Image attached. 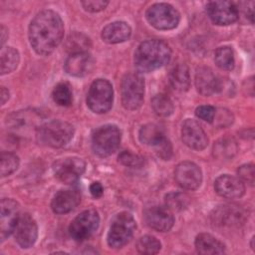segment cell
<instances>
[{"label": "cell", "instance_id": "1", "mask_svg": "<svg viewBox=\"0 0 255 255\" xmlns=\"http://www.w3.org/2000/svg\"><path fill=\"white\" fill-rule=\"evenodd\" d=\"M63 35V21L60 15L53 10L39 12L29 26L30 44L39 55L51 54L61 43Z\"/></svg>", "mask_w": 255, "mask_h": 255}, {"label": "cell", "instance_id": "2", "mask_svg": "<svg viewBox=\"0 0 255 255\" xmlns=\"http://www.w3.org/2000/svg\"><path fill=\"white\" fill-rule=\"evenodd\" d=\"M171 57L169 46L161 40L149 39L139 44L134 52V66L139 72L148 73L166 65Z\"/></svg>", "mask_w": 255, "mask_h": 255}, {"label": "cell", "instance_id": "3", "mask_svg": "<svg viewBox=\"0 0 255 255\" xmlns=\"http://www.w3.org/2000/svg\"><path fill=\"white\" fill-rule=\"evenodd\" d=\"M74 127L64 121L55 120L40 125L36 130V137L41 144L51 147L66 145L74 135Z\"/></svg>", "mask_w": 255, "mask_h": 255}, {"label": "cell", "instance_id": "4", "mask_svg": "<svg viewBox=\"0 0 255 255\" xmlns=\"http://www.w3.org/2000/svg\"><path fill=\"white\" fill-rule=\"evenodd\" d=\"M136 228L132 215L128 212H120L117 214L110 226L108 233V244L112 248H122L131 239Z\"/></svg>", "mask_w": 255, "mask_h": 255}, {"label": "cell", "instance_id": "5", "mask_svg": "<svg viewBox=\"0 0 255 255\" xmlns=\"http://www.w3.org/2000/svg\"><path fill=\"white\" fill-rule=\"evenodd\" d=\"M122 133L117 126L105 125L94 130L92 135V147L94 152L107 157L114 153L121 143Z\"/></svg>", "mask_w": 255, "mask_h": 255}, {"label": "cell", "instance_id": "6", "mask_svg": "<svg viewBox=\"0 0 255 255\" xmlns=\"http://www.w3.org/2000/svg\"><path fill=\"white\" fill-rule=\"evenodd\" d=\"M114 91L112 84L105 79H98L90 87L87 96L89 109L96 114H104L113 106Z\"/></svg>", "mask_w": 255, "mask_h": 255}, {"label": "cell", "instance_id": "7", "mask_svg": "<svg viewBox=\"0 0 255 255\" xmlns=\"http://www.w3.org/2000/svg\"><path fill=\"white\" fill-rule=\"evenodd\" d=\"M122 104L127 110H136L143 102L144 81L137 73H128L123 80L121 85Z\"/></svg>", "mask_w": 255, "mask_h": 255}, {"label": "cell", "instance_id": "8", "mask_svg": "<svg viewBox=\"0 0 255 255\" xmlns=\"http://www.w3.org/2000/svg\"><path fill=\"white\" fill-rule=\"evenodd\" d=\"M148 23L158 30L174 29L180 20L178 11L167 3H155L145 12Z\"/></svg>", "mask_w": 255, "mask_h": 255}, {"label": "cell", "instance_id": "9", "mask_svg": "<svg viewBox=\"0 0 255 255\" xmlns=\"http://www.w3.org/2000/svg\"><path fill=\"white\" fill-rule=\"evenodd\" d=\"M100 217L95 209H87L81 212L70 224L69 233L76 241H84L91 237L98 229Z\"/></svg>", "mask_w": 255, "mask_h": 255}, {"label": "cell", "instance_id": "10", "mask_svg": "<svg viewBox=\"0 0 255 255\" xmlns=\"http://www.w3.org/2000/svg\"><path fill=\"white\" fill-rule=\"evenodd\" d=\"M56 177L66 184L76 183L86 169V163L79 157L59 159L53 166Z\"/></svg>", "mask_w": 255, "mask_h": 255}, {"label": "cell", "instance_id": "11", "mask_svg": "<svg viewBox=\"0 0 255 255\" xmlns=\"http://www.w3.org/2000/svg\"><path fill=\"white\" fill-rule=\"evenodd\" d=\"M206 12L211 21L220 26L233 24L239 18L237 6L231 1H211L206 4Z\"/></svg>", "mask_w": 255, "mask_h": 255}, {"label": "cell", "instance_id": "12", "mask_svg": "<svg viewBox=\"0 0 255 255\" xmlns=\"http://www.w3.org/2000/svg\"><path fill=\"white\" fill-rule=\"evenodd\" d=\"M174 178L179 186L187 190L197 189L202 181V173L198 165L191 161L178 163L174 170Z\"/></svg>", "mask_w": 255, "mask_h": 255}, {"label": "cell", "instance_id": "13", "mask_svg": "<svg viewBox=\"0 0 255 255\" xmlns=\"http://www.w3.org/2000/svg\"><path fill=\"white\" fill-rule=\"evenodd\" d=\"M16 242L22 248H30L37 239L38 227L34 218L28 214H21L14 228Z\"/></svg>", "mask_w": 255, "mask_h": 255}, {"label": "cell", "instance_id": "14", "mask_svg": "<svg viewBox=\"0 0 255 255\" xmlns=\"http://www.w3.org/2000/svg\"><path fill=\"white\" fill-rule=\"evenodd\" d=\"M183 142L190 148L201 150L207 146L208 138L201 126L192 119H187L181 128Z\"/></svg>", "mask_w": 255, "mask_h": 255}, {"label": "cell", "instance_id": "15", "mask_svg": "<svg viewBox=\"0 0 255 255\" xmlns=\"http://www.w3.org/2000/svg\"><path fill=\"white\" fill-rule=\"evenodd\" d=\"M40 116L34 111H18L7 117L6 124L16 134H26L33 128H37Z\"/></svg>", "mask_w": 255, "mask_h": 255}, {"label": "cell", "instance_id": "16", "mask_svg": "<svg viewBox=\"0 0 255 255\" xmlns=\"http://www.w3.org/2000/svg\"><path fill=\"white\" fill-rule=\"evenodd\" d=\"M19 216V204L13 199L3 198L1 200L0 215V236L2 241L14 232Z\"/></svg>", "mask_w": 255, "mask_h": 255}, {"label": "cell", "instance_id": "17", "mask_svg": "<svg viewBox=\"0 0 255 255\" xmlns=\"http://www.w3.org/2000/svg\"><path fill=\"white\" fill-rule=\"evenodd\" d=\"M145 223L156 231L165 232L171 229L174 218L169 209L161 206H151L143 211Z\"/></svg>", "mask_w": 255, "mask_h": 255}, {"label": "cell", "instance_id": "18", "mask_svg": "<svg viewBox=\"0 0 255 255\" xmlns=\"http://www.w3.org/2000/svg\"><path fill=\"white\" fill-rule=\"evenodd\" d=\"M214 188L217 194L228 199L239 198L245 192L243 181L229 174H223L217 177L214 182Z\"/></svg>", "mask_w": 255, "mask_h": 255}, {"label": "cell", "instance_id": "19", "mask_svg": "<svg viewBox=\"0 0 255 255\" xmlns=\"http://www.w3.org/2000/svg\"><path fill=\"white\" fill-rule=\"evenodd\" d=\"M94 59L87 52L71 54L65 63L66 72L74 77H84L92 72Z\"/></svg>", "mask_w": 255, "mask_h": 255}, {"label": "cell", "instance_id": "20", "mask_svg": "<svg viewBox=\"0 0 255 255\" xmlns=\"http://www.w3.org/2000/svg\"><path fill=\"white\" fill-rule=\"evenodd\" d=\"M213 222L220 226L239 225L244 220V213L240 206L235 204H224L218 206L212 214Z\"/></svg>", "mask_w": 255, "mask_h": 255}, {"label": "cell", "instance_id": "21", "mask_svg": "<svg viewBox=\"0 0 255 255\" xmlns=\"http://www.w3.org/2000/svg\"><path fill=\"white\" fill-rule=\"evenodd\" d=\"M81 201V194L76 189L60 190L51 202V208L56 214H65L75 209Z\"/></svg>", "mask_w": 255, "mask_h": 255}, {"label": "cell", "instance_id": "22", "mask_svg": "<svg viewBox=\"0 0 255 255\" xmlns=\"http://www.w3.org/2000/svg\"><path fill=\"white\" fill-rule=\"evenodd\" d=\"M219 80L210 68L201 67L196 71L195 87L201 95L211 96L218 93Z\"/></svg>", "mask_w": 255, "mask_h": 255}, {"label": "cell", "instance_id": "23", "mask_svg": "<svg viewBox=\"0 0 255 255\" xmlns=\"http://www.w3.org/2000/svg\"><path fill=\"white\" fill-rule=\"evenodd\" d=\"M131 34L129 25L126 22L117 21L107 25L102 31V39L109 44H118L127 41Z\"/></svg>", "mask_w": 255, "mask_h": 255}, {"label": "cell", "instance_id": "24", "mask_svg": "<svg viewBox=\"0 0 255 255\" xmlns=\"http://www.w3.org/2000/svg\"><path fill=\"white\" fill-rule=\"evenodd\" d=\"M195 248L200 254H222L225 245L208 233H200L195 238Z\"/></svg>", "mask_w": 255, "mask_h": 255}, {"label": "cell", "instance_id": "25", "mask_svg": "<svg viewBox=\"0 0 255 255\" xmlns=\"http://www.w3.org/2000/svg\"><path fill=\"white\" fill-rule=\"evenodd\" d=\"M169 82L172 88L179 92H185L190 87L189 70L185 64H177L169 74Z\"/></svg>", "mask_w": 255, "mask_h": 255}, {"label": "cell", "instance_id": "26", "mask_svg": "<svg viewBox=\"0 0 255 255\" xmlns=\"http://www.w3.org/2000/svg\"><path fill=\"white\" fill-rule=\"evenodd\" d=\"M20 61L19 53L16 49L12 47H6L1 49V55H0V72L1 75L9 74L13 72Z\"/></svg>", "mask_w": 255, "mask_h": 255}, {"label": "cell", "instance_id": "27", "mask_svg": "<svg viewBox=\"0 0 255 255\" xmlns=\"http://www.w3.org/2000/svg\"><path fill=\"white\" fill-rule=\"evenodd\" d=\"M138 137L142 143L146 145L155 146L165 136L163 134V131L158 126L154 124H147L140 128L138 132Z\"/></svg>", "mask_w": 255, "mask_h": 255}, {"label": "cell", "instance_id": "28", "mask_svg": "<svg viewBox=\"0 0 255 255\" xmlns=\"http://www.w3.org/2000/svg\"><path fill=\"white\" fill-rule=\"evenodd\" d=\"M237 152V143L232 137H222L214 143L213 153L219 159L232 158Z\"/></svg>", "mask_w": 255, "mask_h": 255}, {"label": "cell", "instance_id": "29", "mask_svg": "<svg viewBox=\"0 0 255 255\" xmlns=\"http://www.w3.org/2000/svg\"><path fill=\"white\" fill-rule=\"evenodd\" d=\"M151 108L159 117H168L174 110L172 101L163 94H157L151 99Z\"/></svg>", "mask_w": 255, "mask_h": 255}, {"label": "cell", "instance_id": "30", "mask_svg": "<svg viewBox=\"0 0 255 255\" xmlns=\"http://www.w3.org/2000/svg\"><path fill=\"white\" fill-rule=\"evenodd\" d=\"M91 46L90 39L82 33H73L71 34L66 42V49L71 54L86 52L87 49Z\"/></svg>", "mask_w": 255, "mask_h": 255}, {"label": "cell", "instance_id": "31", "mask_svg": "<svg viewBox=\"0 0 255 255\" xmlns=\"http://www.w3.org/2000/svg\"><path fill=\"white\" fill-rule=\"evenodd\" d=\"M190 202V198L183 192H169L165 195V206L172 211L184 210Z\"/></svg>", "mask_w": 255, "mask_h": 255}, {"label": "cell", "instance_id": "32", "mask_svg": "<svg viewBox=\"0 0 255 255\" xmlns=\"http://www.w3.org/2000/svg\"><path fill=\"white\" fill-rule=\"evenodd\" d=\"M215 63L222 70H232L235 64L233 50L228 46L219 47L215 52Z\"/></svg>", "mask_w": 255, "mask_h": 255}, {"label": "cell", "instance_id": "33", "mask_svg": "<svg viewBox=\"0 0 255 255\" xmlns=\"http://www.w3.org/2000/svg\"><path fill=\"white\" fill-rule=\"evenodd\" d=\"M52 97H53L54 102L57 105L62 106V107L70 106L73 101L72 91H71L69 85L66 83L58 84L52 92Z\"/></svg>", "mask_w": 255, "mask_h": 255}, {"label": "cell", "instance_id": "34", "mask_svg": "<svg viewBox=\"0 0 255 255\" xmlns=\"http://www.w3.org/2000/svg\"><path fill=\"white\" fill-rule=\"evenodd\" d=\"M161 248L160 242L153 236L144 235L136 243V249L142 254H156Z\"/></svg>", "mask_w": 255, "mask_h": 255}, {"label": "cell", "instance_id": "35", "mask_svg": "<svg viewBox=\"0 0 255 255\" xmlns=\"http://www.w3.org/2000/svg\"><path fill=\"white\" fill-rule=\"evenodd\" d=\"M19 166V158L10 151L1 152V175L7 176L13 173Z\"/></svg>", "mask_w": 255, "mask_h": 255}, {"label": "cell", "instance_id": "36", "mask_svg": "<svg viewBox=\"0 0 255 255\" xmlns=\"http://www.w3.org/2000/svg\"><path fill=\"white\" fill-rule=\"evenodd\" d=\"M119 162L129 167H139L143 164V158L140 155L124 150L119 154Z\"/></svg>", "mask_w": 255, "mask_h": 255}, {"label": "cell", "instance_id": "37", "mask_svg": "<svg viewBox=\"0 0 255 255\" xmlns=\"http://www.w3.org/2000/svg\"><path fill=\"white\" fill-rule=\"evenodd\" d=\"M153 147H154L157 155L164 160H168L172 155V145L166 137H164L162 140H160Z\"/></svg>", "mask_w": 255, "mask_h": 255}, {"label": "cell", "instance_id": "38", "mask_svg": "<svg viewBox=\"0 0 255 255\" xmlns=\"http://www.w3.org/2000/svg\"><path fill=\"white\" fill-rule=\"evenodd\" d=\"M213 122H215V124L218 127L225 128V127H228L229 125L232 124L233 116H232V114L228 110L220 109V110L215 112V116H214Z\"/></svg>", "mask_w": 255, "mask_h": 255}, {"label": "cell", "instance_id": "39", "mask_svg": "<svg viewBox=\"0 0 255 255\" xmlns=\"http://www.w3.org/2000/svg\"><path fill=\"white\" fill-rule=\"evenodd\" d=\"M238 178L253 185L254 183V165L252 163L243 164L238 168Z\"/></svg>", "mask_w": 255, "mask_h": 255}, {"label": "cell", "instance_id": "40", "mask_svg": "<svg viewBox=\"0 0 255 255\" xmlns=\"http://www.w3.org/2000/svg\"><path fill=\"white\" fill-rule=\"evenodd\" d=\"M215 108L212 107V106H199L198 108H196L195 110V115L203 120L204 122H207V123H213V120H214V116H215Z\"/></svg>", "mask_w": 255, "mask_h": 255}, {"label": "cell", "instance_id": "41", "mask_svg": "<svg viewBox=\"0 0 255 255\" xmlns=\"http://www.w3.org/2000/svg\"><path fill=\"white\" fill-rule=\"evenodd\" d=\"M81 4L83 5L84 9L89 12H99L104 10L108 6L109 2L104 0H87L82 1Z\"/></svg>", "mask_w": 255, "mask_h": 255}, {"label": "cell", "instance_id": "42", "mask_svg": "<svg viewBox=\"0 0 255 255\" xmlns=\"http://www.w3.org/2000/svg\"><path fill=\"white\" fill-rule=\"evenodd\" d=\"M239 6H241L242 10L244 11V14L246 15L247 18L250 19L251 23H253V16H254V2L249 1V2H240Z\"/></svg>", "mask_w": 255, "mask_h": 255}, {"label": "cell", "instance_id": "43", "mask_svg": "<svg viewBox=\"0 0 255 255\" xmlns=\"http://www.w3.org/2000/svg\"><path fill=\"white\" fill-rule=\"evenodd\" d=\"M90 191L92 193V195L96 198H99L103 195L104 193V188H103V185L99 182V181H96V182H93L90 186Z\"/></svg>", "mask_w": 255, "mask_h": 255}, {"label": "cell", "instance_id": "44", "mask_svg": "<svg viewBox=\"0 0 255 255\" xmlns=\"http://www.w3.org/2000/svg\"><path fill=\"white\" fill-rule=\"evenodd\" d=\"M0 98H1V105H4L9 99V91L5 87H1L0 89Z\"/></svg>", "mask_w": 255, "mask_h": 255}, {"label": "cell", "instance_id": "45", "mask_svg": "<svg viewBox=\"0 0 255 255\" xmlns=\"http://www.w3.org/2000/svg\"><path fill=\"white\" fill-rule=\"evenodd\" d=\"M0 32H1V49H2L4 46V43L8 38V29L4 25H1Z\"/></svg>", "mask_w": 255, "mask_h": 255}]
</instances>
